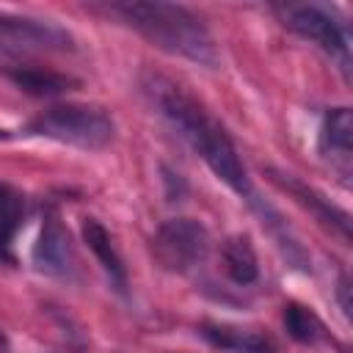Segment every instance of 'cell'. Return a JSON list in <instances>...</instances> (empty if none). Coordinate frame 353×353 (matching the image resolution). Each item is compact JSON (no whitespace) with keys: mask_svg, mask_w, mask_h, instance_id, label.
<instances>
[{"mask_svg":"<svg viewBox=\"0 0 353 353\" xmlns=\"http://www.w3.org/2000/svg\"><path fill=\"white\" fill-rule=\"evenodd\" d=\"M143 91L160 110V116L176 130V135L210 165V171L226 182L237 196L245 201L254 199V188L248 179V171L223 130V124L179 83L163 77V74H146L143 77Z\"/></svg>","mask_w":353,"mask_h":353,"instance_id":"6da1fadb","label":"cell"},{"mask_svg":"<svg viewBox=\"0 0 353 353\" xmlns=\"http://www.w3.org/2000/svg\"><path fill=\"white\" fill-rule=\"evenodd\" d=\"M105 11L119 17L124 25H130L143 39H149L154 47H160L171 55L188 58L207 69H215L221 61L210 30L185 6H176V3H110Z\"/></svg>","mask_w":353,"mask_h":353,"instance_id":"7a4b0ae2","label":"cell"},{"mask_svg":"<svg viewBox=\"0 0 353 353\" xmlns=\"http://www.w3.org/2000/svg\"><path fill=\"white\" fill-rule=\"evenodd\" d=\"M28 132L94 152V149H105L113 141L116 124L108 116V110L99 105L66 102V105H52L41 110L36 119H30Z\"/></svg>","mask_w":353,"mask_h":353,"instance_id":"3957f363","label":"cell"},{"mask_svg":"<svg viewBox=\"0 0 353 353\" xmlns=\"http://www.w3.org/2000/svg\"><path fill=\"white\" fill-rule=\"evenodd\" d=\"M210 232L196 218H171L160 223L152 237V251L157 262L171 273H190L201 268L210 256Z\"/></svg>","mask_w":353,"mask_h":353,"instance_id":"277c9868","label":"cell"},{"mask_svg":"<svg viewBox=\"0 0 353 353\" xmlns=\"http://www.w3.org/2000/svg\"><path fill=\"white\" fill-rule=\"evenodd\" d=\"M281 17H284V25L290 30H295L298 36L317 44L325 55H331V61H336L342 72L350 69L347 36H345L342 25L325 8H320V6H287L281 11Z\"/></svg>","mask_w":353,"mask_h":353,"instance_id":"5b68a950","label":"cell"},{"mask_svg":"<svg viewBox=\"0 0 353 353\" xmlns=\"http://www.w3.org/2000/svg\"><path fill=\"white\" fill-rule=\"evenodd\" d=\"M72 36L50 22V19H33L19 14L0 11V50L3 52H19V50H69Z\"/></svg>","mask_w":353,"mask_h":353,"instance_id":"8992f818","label":"cell"},{"mask_svg":"<svg viewBox=\"0 0 353 353\" xmlns=\"http://www.w3.org/2000/svg\"><path fill=\"white\" fill-rule=\"evenodd\" d=\"M33 268L47 276L69 279L74 273V245L66 223L55 210H47L41 218L39 237L33 243Z\"/></svg>","mask_w":353,"mask_h":353,"instance_id":"52a82bcc","label":"cell"},{"mask_svg":"<svg viewBox=\"0 0 353 353\" xmlns=\"http://www.w3.org/2000/svg\"><path fill=\"white\" fill-rule=\"evenodd\" d=\"M270 174H273L270 179H273L281 190H287L303 210H309L323 226H328L331 232H336L342 240H350V218H347L345 210H339L336 204H331L323 193H317L314 188L303 185V182L295 179L292 174H281V171H270Z\"/></svg>","mask_w":353,"mask_h":353,"instance_id":"ba28073f","label":"cell"},{"mask_svg":"<svg viewBox=\"0 0 353 353\" xmlns=\"http://www.w3.org/2000/svg\"><path fill=\"white\" fill-rule=\"evenodd\" d=\"M320 154L331 160L336 171L345 176L350 174V157H353V116L350 108H331L323 116L320 124Z\"/></svg>","mask_w":353,"mask_h":353,"instance_id":"9c48e42d","label":"cell"},{"mask_svg":"<svg viewBox=\"0 0 353 353\" xmlns=\"http://www.w3.org/2000/svg\"><path fill=\"white\" fill-rule=\"evenodd\" d=\"M83 240L94 251V256H97L99 268L105 270L110 287L124 295L127 292V270H124V262H121V256H119V251L110 240V232L97 218H83Z\"/></svg>","mask_w":353,"mask_h":353,"instance_id":"30bf717a","label":"cell"},{"mask_svg":"<svg viewBox=\"0 0 353 353\" xmlns=\"http://www.w3.org/2000/svg\"><path fill=\"white\" fill-rule=\"evenodd\" d=\"M201 336L223 353H276L270 339L262 336L259 331L229 325V323H204Z\"/></svg>","mask_w":353,"mask_h":353,"instance_id":"8fae6325","label":"cell"},{"mask_svg":"<svg viewBox=\"0 0 353 353\" xmlns=\"http://www.w3.org/2000/svg\"><path fill=\"white\" fill-rule=\"evenodd\" d=\"M6 77L30 97H58L77 85L74 77L52 69H41V66H11L6 69Z\"/></svg>","mask_w":353,"mask_h":353,"instance_id":"7c38bea8","label":"cell"},{"mask_svg":"<svg viewBox=\"0 0 353 353\" xmlns=\"http://www.w3.org/2000/svg\"><path fill=\"white\" fill-rule=\"evenodd\" d=\"M221 256H223L226 276L234 284H243L245 287V284H254L259 279V262H256V251H254L248 234H232L223 243Z\"/></svg>","mask_w":353,"mask_h":353,"instance_id":"4fadbf2b","label":"cell"},{"mask_svg":"<svg viewBox=\"0 0 353 353\" xmlns=\"http://www.w3.org/2000/svg\"><path fill=\"white\" fill-rule=\"evenodd\" d=\"M25 221V196L0 182V262H14V237Z\"/></svg>","mask_w":353,"mask_h":353,"instance_id":"5bb4252c","label":"cell"},{"mask_svg":"<svg viewBox=\"0 0 353 353\" xmlns=\"http://www.w3.org/2000/svg\"><path fill=\"white\" fill-rule=\"evenodd\" d=\"M281 320H284V331H287L295 342H301V345H314V342H320V339L325 336L323 320H320L309 306H303V303H295V301L284 303Z\"/></svg>","mask_w":353,"mask_h":353,"instance_id":"9a60e30c","label":"cell"},{"mask_svg":"<svg viewBox=\"0 0 353 353\" xmlns=\"http://www.w3.org/2000/svg\"><path fill=\"white\" fill-rule=\"evenodd\" d=\"M336 298H339V306H342L345 317H350V284H347L345 276H342L339 284H336Z\"/></svg>","mask_w":353,"mask_h":353,"instance_id":"2e32d148","label":"cell"},{"mask_svg":"<svg viewBox=\"0 0 353 353\" xmlns=\"http://www.w3.org/2000/svg\"><path fill=\"white\" fill-rule=\"evenodd\" d=\"M0 353H11V345H8V339H6L3 331H0Z\"/></svg>","mask_w":353,"mask_h":353,"instance_id":"e0dca14e","label":"cell"},{"mask_svg":"<svg viewBox=\"0 0 353 353\" xmlns=\"http://www.w3.org/2000/svg\"><path fill=\"white\" fill-rule=\"evenodd\" d=\"M6 138H11V132H6V130L0 127V141H6Z\"/></svg>","mask_w":353,"mask_h":353,"instance_id":"ac0fdd59","label":"cell"}]
</instances>
